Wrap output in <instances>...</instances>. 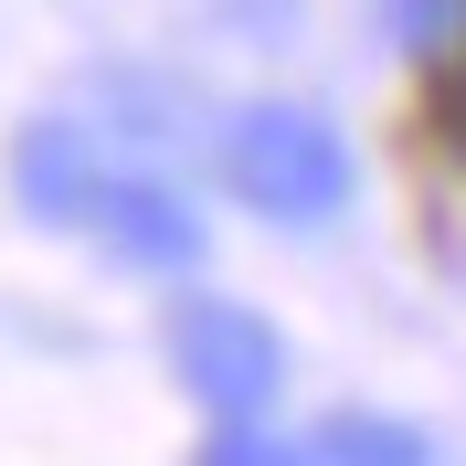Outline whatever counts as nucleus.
<instances>
[{"mask_svg":"<svg viewBox=\"0 0 466 466\" xmlns=\"http://www.w3.org/2000/svg\"><path fill=\"white\" fill-rule=\"evenodd\" d=\"M223 170L265 223H329L350 202V148L308 106H244L233 138H223Z\"/></svg>","mask_w":466,"mask_h":466,"instance_id":"nucleus-1","label":"nucleus"},{"mask_svg":"<svg viewBox=\"0 0 466 466\" xmlns=\"http://www.w3.org/2000/svg\"><path fill=\"white\" fill-rule=\"evenodd\" d=\"M170 360H180V381H191L212 413H233V424H244V413H265V403H276V381H287L276 329H265L255 308H233V297H180Z\"/></svg>","mask_w":466,"mask_h":466,"instance_id":"nucleus-2","label":"nucleus"},{"mask_svg":"<svg viewBox=\"0 0 466 466\" xmlns=\"http://www.w3.org/2000/svg\"><path fill=\"white\" fill-rule=\"evenodd\" d=\"M86 223L106 233L127 265H191V255H202V212L180 202L170 180H96Z\"/></svg>","mask_w":466,"mask_h":466,"instance_id":"nucleus-3","label":"nucleus"},{"mask_svg":"<svg viewBox=\"0 0 466 466\" xmlns=\"http://www.w3.org/2000/svg\"><path fill=\"white\" fill-rule=\"evenodd\" d=\"M22 191H32L43 223H86V202H96L86 138H75V127H32V138H22Z\"/></svg>","mask_w":466,"mask_h":466,"instance_id":"nucleus-4","label":"nucleus"},{"mask_svg":"<svg viewBox=\"0 0 466 466\" xmlns=\"http://www.w3.org/2000/svg\"><path fill=\"white\" fill-rule=\"evenodd\" d=\"M308 466H424V435L413 424H381V413H339V424H319Z\"/></svg>","mask_w":466,"mask_h":466,"instance_id":"nucleus-5","label":"nucleus"},{"mask_svg":"<svg viewBox=\"0 0 466 466\" xmlns=\"http://www.w3.org/2000/svg\"><path fill=\"white\" fill-rule=\"evenodd\" d=\"M202 466H308V445H276V435H223Z\"/></svg>","mask_w":466,"mask_h":466,"instance_id":"nucleus-6","label":"nucleus"},{"mask_svg":"<svg viewBox=\"0 0 466 466\" xmlns=\"http://www.w3.org/2000/svg\"><path fill=\"white\" fill-rule=\"evenodd\" d=\"M456 116H466V96H456Z\"/></svg>","mask_w":466,"mask_h":466,"instance_id":"nucleus-7","label":"nucleus"}]
</instances>
